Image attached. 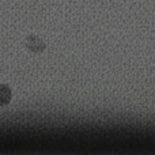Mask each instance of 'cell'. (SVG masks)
Returning a JSON list of instances; mask_svg holds the SVG:
<instances>
[{
  "instance_id": "1",
  "label": "cell",
  "mask_w": 155,
  "mask_h": 155,
  "mask_svg": "<svg viewBox=\"0 0 155 155\" xmlns=\"http://www.w3.org/2000/svg\"><path fill=\"white\" fill-rule=\"evenodd\" d=\"M25 48L31 53H42L46 49V44L38 35L31 34L25 38Z\"/></svg>"
},
{
  "instance_id": "2",
  "label": "cell",
  "mask_w": 155,
  "mask_h": 155,
  "mask_svg": "<svg viewBox=\"0 0 155 155\" xmlns=\"http://www.w3.org/2000/svg\"><path fill=\"white\" fill-rule=\"evenodd\" d=\"M12 98V91L8 86L4 84H0V106H4L7 105L8 102L11 101Z\"/></svg>"
}]
</instances>
